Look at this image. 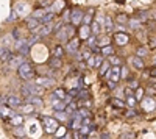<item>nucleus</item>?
I'll list each match as a JSON object with an SVG mask.
<instances>
[{
  "label": "nucleus",
  "mask_w": 156,
  "mask_h": 139,
  "mask_svg": "<svg viewBox=\"0 0 156 139\" xmlns=\"http://www.w3.org/2000/svg\"><path fill=\"white\" fill-rule=\"evenodd\" d=\"M56 139H69V136H64V137H56Z\"/></svg>",
  "instance_id": "0e129e2a"
},
{
  "label": "nucleus",
  "mask_w": 156,
  "mask_h": 139,
  "mask_svg": "<svg viewBox=\"0 0 156 139\" xmlns=\"http://www.w3.org/2000/svg\"><path fill=\"white\" fill-rule=\"evenodd\" d=\"M78 114H80L81 117H90V112H89V109L84 106V108H80L78 109Z\"/></svg>",
  "instance_id": "58836bf2"
},
{
  "label": "nucleus",
  "mask_w": 156,
  "mask_h": 139,
  "mask_svg": "<svg viewBox=\"0 0 156 139\" xmlns=\"http://www.w3.org/2000/svg\"><path fill=\"white\" fill-rule=\"evenodd\" d=\"M9 58H11V52L8 48H5V45H2V61L5 62V61H9Z\"/></svg>",
  "instance_id": "7c9ffc66"
},
{
  "label": "nucleus",
  "mask_w": 156,
  "mask_h": 139,
  "mask_svg": "<svg viewBox=\"0 0 156 139\" xmlns=\"http://www.w3.org/2000/svg\"><path fill=\"white\" fill-rule=\"evenodd\" d=\"M76 111H78V109H76V103H75V102H70V103H69V106L66 108V112H67L69 116H70V114H73V112H76Z\"/></svg>",
  "instance_id": "c9c22d12"
},
{
  "label": "nucleus",
  "mask_w": 156,
  "mask_h": 139,
  "mask_svg": "<svg viewBox=\"0 0 156 139\" xmlns=\"http://www.w3.org/2000/svg\"><path fill=\"white\" fill-rule=\"evenodd\" d=\"M109 70H111V62H109V59H108V61H103V64H101L100 69H98V75H100V77H105V75L109 73Z\"/></svg>",
  "instance_id": "f8f14e48"
},
{
  "label": "nucleus",
  "mask_w": 156,
  "mask_h": 139,
  "mask_svg": "<svg viewBox=\"0 0 156 139\" xmlns=\"http://www.w3.org/2000/svg\"><path fill=\"white\" fill-rule=\"evenodd\" d=\"M87 45L90 48H95V45H97V36H89L87 37Z\"/></svg>",
  "instance_id": "4c0bfd02"
},
{
  "label": "nucleus",
  "mask_w": 156,
  "mask_h": 139,
  "mask_svg": "<svg viewBox=\"0 0 156 139\" xmlns=\"http://www.w3.org/2000/svg\"><path fill=\"white\" fill-rule=\"evenodd\" d=\"M56 112V114H55V117L59 120V122H64V120H66L69 116H67V112H64V111H55Z\"/></svg>",
  "instance_id": "473e14b6"
},
{
  "label": "nucleus",
  "mask_w": 156,
  "mask_h": 139,
  "mask_svg": "<svg viewBox=\"0 0 156 139\" xmlns=\"http://www.w3.org/2000/svg\"><path fill=\"white\" fill-rule=\"evenodd\" d=\"M8 106L9 108H20L22 106V100L17 95H9L8 97Z\"/></svg>",
  "instance_id": "9b49d317"
},
{
  "label": "nucleus",
  "mask_w": 156,
  "mask_h": 139,
  "mask_svg": "<svg viewBox=\"0 0 156 139\" xmlns=\"http://www.w3.org/2000/svg\"><path fill=\"white\" fill-rule=\"evenodd\" d=\"M62 55H64V47H62V45H56V47L53 48V56L62 58Z\"/></svg>",
  "instance_id": "2f4dec72"
},
{
  "label": "nucleus",
  "mask_w": 156,
  "mask_h": 139,
  "mask_svg": "<svg viewBox=\"0 0 156 139\" xmlns=\"http://www.w3.org/2000/svg\"><path fill=\"white\" fill-rule=\"evenodd\" d=\"M51 108L53 111H64L67 106H66V100H59V98H53L51 100Z\"/></svg>",
  "instance_id": "9d476101"
},
{
  "label": "nucleus",
  "mask_w": 156,
  "mask_h": 139,
  "mask_svg": "<svg viewBox=\"0 0 156 139\" xmlns=\"http://www.w3.org/2000/svg\"><path fill=\"white\" fill-rule=\"evenodd\" d=\"M90 31H92L94 36H98L100 34V22L98 20H94L92 23H90Z\"/></svg>",
  "instance_id": "393cba45"
},
{
  "label": "nucleus",
  "mask_w": 156,
  "mask_h": 139,
  "mask_svg": "<svg viewBox=\"0 0 156 139\" xmlns=\"http://www.w3.org/2000/svg\"><path fill=\"white\" fill-rule=\"evenodd\" d=\"M100 47H105V45H109V37L108 36H100L98 37V42H97Z\"/></svg>",
  "instance_id": "f704fd0d"
},
{
  "label": "nucleus",
  "mask_w": 156,
  "mask_h": 139,
  "mask_svg": "<svg viewBox=\"0 0 156 139\" xmlns=\"http://www.w3.org/2000/svg\"><path fill=\"white\" fill-rule=\"evenodd\" d=\"M114 41H115L117 45H126L129 42V36L126 33H123V31H117L114 34Z\"/></svg>",
  "instance_id": "20e7f679"
},
{
  "label": "nucleus",
  "mask_w": 156,
  "mask_h": 139,
  "mask_svg": "<svg viewBox=\"0 0 156 139\" xmlns=\"http://www.w3.org/2000/svg\"><path fill=\"white\" fill-rule=\"evenodd\" d=\"M109 102H111V105H112V106H115V108H123V106L126 105V103L123 102V100H120V98H111Z\"/></svg>",
  "instance_id": "c85d7f7f"
},
{
  "label": "nucleus",
  "mask_w": 156,
  "mask_h": 139,
  "mask_svg": "<svg viewBox=\"0 0 156 139\" xmlns=\"http://www.w3.org/2000/svg\"><path fill=\"white\" fill-rule=\"evenodd\" d=\"M64 2H62V0H58V2H55V6H53V9H51V11H55V12H58L59 9H62L64 8V5H62Z\"/></svg>",
  "instance_id": "a19ab883"
},
{
  "label": "nucleus",
  "mask_w": 156,
  "mask_h": 139,
  "mask_svg": "<svg viewBox=\"0 0 156 139\" xmlns=\"http://www.w3.org/2000/svg\"><path fill=\"white\" fill-rule=\"evenodd\" d=\"M36 83H37V84H41V86H44V87H50V86H53V80H51V78H44V77L37 78V80H36Z\"/></svg>",
  "instance_id": "4be33fe9"
},
{
  "label": "nucleus",
  "mask_w": 156,
  "mask_h": 139,
  "mask_svg": "<svg viewBox=\"0 0 156 139\" xmlns=\"http://www.w3.org/2000/svg\"><path fill=\"white\" fill-rule=\"evenodd\" d=\"M126 116H128V117H131V116H136V112H134V111H129Z\"/></svg>",
  "instance_id": "680f3d73"
},
{
  "label": "nucleus",
  "mask_w": 156,
  "mask_h": 139,
  "mask_svg": "<svg viewBox=\"0 0 156 139\" xmlns=\"http://www.w3.org/2000/svg\"><path fill=\"white\" fill-rule=\"evenodd\" d=\"M83 19H84V14L80 11V9H73L72 11V16H70V23H73V25H80L81 22H83Z\"/></svg>",
  "instance_id": "0eeeda50"
},
{
  "label": "nucleus",
  "mask_w": 156,
  "mask_h": 139,
  "mask_svg": "<svg viewBox=\"0 0 156 139\" xmlns=\"http://www.w3.org/2000/svg\"><path fill=\"white\" fill-rule=\"evenodd\" d=\"M53 98H59V100H66L67 95H66V91L62 89V87H58V89L53 91V94H51V100Z\"/></svg>",
  "instance_id": "dca6fc26"
},
{
  "label": "nucleus",
  "mask_w": 156,
  "mask_h": 139,
  "mask_svg": "<svg viewBox=\"0 0 156 139\" xmlns=\"http://www.w3.org/2000/svg\"><path fill=\"white\" fill-rule=\"evenodd\" d=\"M17 72H19V77L22 80H30L34 75V69H33L31 64H28V62H23V64L17 69Z\"/></svg>",
  "instance_id": "f03ea898"
},
{
  "label": "nucleus",
  "mask_w": 156,
  "mask_h": 139,
  "mask_svg": "<svg viewBox=\"0 0 156 139\" xmlns=\"http://www.w3.org/2000/svg\"><path fill=\"white\" fill-rule=\"evenodd\" d=\"M17 16H19V14H17V12H16L14 9H12V11H11V16H9V20H11V22H12V20H16V19H17Z\"/></svg>",
  "instance_id": "603ef678"
},
{
  "label": "nucleus",
  "mask_w": 156,
  "mask_h": 139,
  "mask_svg": "<svg viewBox=\"0 0 156 139\" xmlns=\"http://www.w3.org/2000/svg\"><path fill=\"white\" fill-rule=\"evenodd\" d=\"M33 34H39V36H47L51 33V23H42L41 27H37L36 30L31 31Z\"/></svg>",
  "instance_id": "423d86ee"
},
{
  "label": "nucleus",
  "mask_w": 156,
  "mask_h": 139,
  "mask_svg": "<svg viewBox=\"0 0 156 139\" xmlns=\"http://www.w3.org/2000/svg\"><path fill=\"white\" fill-rule=\"evenodd\" d=\"M42 125H44L45 133L51 134V133L58 131V128H59V120H58V119H53V117H48V116H44V117H42Z\"/></svg>",
  "instance_id": "f257e3e1"
},
{
  "label": "nucleus",
  "mask_w": 156,
  "mask_h": 139,
  "mask_svg": "<svg viewBox=\"0 0 156 139\" xmlns=\"http://www.w3.org/2000/svg\"><path fill=\"white\" fill-rule=\"evenodd\" d=\"M153 62H154V64H156V55H154V58H153Z\"/></svg>",
  "instance_id": "69168bd1"
},
{
  "label": "nucleus",
  "mask_w": 156,
  "mask_h": 139,
  "mask_svg": "<svg viewBox=\"0 0 156 139\" xmlns=\"http://www.w3.org/2000/svg\"><path fill=\"white\" fill-rule=\"evenodd\" d=\"M14 11L17 12L19 16L25 14V12H27V3H25V2H17L16 6H14Z\"/></svg>",
  "instance_id": "6ab92c4d"
},
{
  "label": "nucleus",
  "mask_w": 156,
  "mask_h": 139,
  "mask_svg": "<svg viewBox=\"0 0 156 139\" xmlns=\"http://www.w3.org/2000/svg\"><path fill=\"white\" fill-rule=\"evenodd\" d=\"M95 61H97V56H90L87 59V66L89 67H95Z\"/></svg>",
  "instance_id": "de8ad7c7"
},
{
  "label": "nucleus",
  "mask_w": 156,
  "mask_h": 139,
  "mask_svg": "<svg viewBox=\"0 0 156 139\" xmlns=\"http://www.w3.org/2000/svg\"><path fill=\"white\" fill-rule=\"evenodd\" d=\"M94 20H92V16L90 14H84V19H83V23H86V25H90Z\"/></svg>",
  "instance_id": "49530a36"
},
{
  "label": "nucleus",
  "mask_w": 156,
  "mask_h": 139,
  "mask_svg": "<svg viewBox=\"0 0 156 139\" xmlns=\"http://www.w3.org/2000/svg\"><path fill=\"white\" fill-rule=\"evenodd\" d=\"M22 122H23V117L20 114H14V116L11 117V123L16 125V127H17V125H22Z\"/></svg>",
  "instance_id": "c756f323"
},
{
  "label": "nucleus",
  "mask_w": 156,
  "mask_h": 139,
  "mask_svg": "<svg viewBox=\"0 0 156 139\" xmlns=\"http://www.w3.org/2000/svg\"><path fill=\"white\" fill-rule=\"evenodd\" d=\"M128 86L131 87V89H137V86H139V83H137V80H129Z\"/></svg>",
  "instance_id": "8fccbe9b"
},
{
  "label": "nucleus",
  "mask_w": 156,
  "mask_h": 139,
  "mask_svg": "<svg viewBox=\"0 0 156 139\" xmlns=\"http://www.w3.org/2000/svg\"><path fill=\"white\" fill-rule=\"evenodd\" d=\"M136 102H137V98L136 97H133V95H129V97H126V106H129V108H134L136 106Z\"/></svg>",
  "instance_id": "72a5a7b5"
},
{
  "label": "nucleus",
  "mask_w": 156,
  "mask_h": 139,
  "mask_svg": "<svg viewBox=\"0 0 156 139\" xmlns=\"http://www.w3.org/2000/svg\"><path fill=\"white\" fill-rule=\"evenodd\" d=\"M136 55L140 56V58H144V56L147 55V48H145V47H139V48L136 50Z\"/></svg>",
  "instance_id": "ea45409f"
},
{
  "label": "nucleus",
  "mask_w": 156,
  "mask_h": 139,
  "mask_svg": "<svg viewBox=\"0 0 156 139\" xmlns=\"http://www.w3.org/2000/svg\"><path fill=\"white\" fill-rule=\"evenodd\" d=\"M48 66L51 67V69H55V70H58V69H61L62 67V61H61V58H58V56H53L50 59V62H48Z\"/></svg>",
  "instance_id": "f3484780"
},
{
  "label": "nucleus",
  "mask_w": 156,
  "mask_h": 139,
  "mask_svg": "<svg viewBox=\"0 0 156 139\" xmlns=\"http://www.w3.org/2000/svg\"><path fill=\"white\" fill-rule=\"evenodd\" d=\"M128 25L131 27V30H139L140 28V20L136 19V17H131V19L128 20Z\"/></svg>",
  "instance_id": "5701e85b"
},
{
  "label": "nucleus",
  "mask_w": 156,
  "mask_h": 139,
  "mask_svg": "<svg viewBox=\"0 0 156 139\" xmlns=\"http://www.w3.org/2000/svg\"><path fill=\"white\" fill-rule=\"evenodd\" d=\"M134 97H136L137 100H142V98H144V91L137 87V89H136V94H134Z\"/></svg>",
  "instance_id": "09e8293b"
},
{
  "label": "nucleus",
  "mask_w": 156,
  "mask_h": 139,
  "mask_svg": "<svg viewBox=\"0 0 156 139\" xmlns=\"http://www.w3.org/2000/svg\"><path fill=\"white\" fill-rule=\"evenodd\" d=\"M27 102L31 103V105H34V106H41L42 105V100H41V97H39V95H28L27 97Z\"/></svg>",
  "instance_id": "412c9836"
},
{
  "label": "nucleus",
  "mask_w": 156,
  "mask_h": 139,
  "mask_svg": "<svg viewBox=\"0 0 156 139\" xmlns=\"http://www.w3.org/2000/svg\"><path fill=\"white\" fill-rule=\"evenodd\" d=\"M156 108V102L151 97H144L142 98V109L144 111H153Z\"/></svg>",
  "instance_id": "6e6552de"
},
{
  "label": "nucleus",
  "mask_w": 156,
  "mask_h": 139,
  "mask_svg": "<svg viewBox=\"0 0 156 139\" xmlns=\"http://www.w3.org/2000/svg\"><path fill=\"white\" fill-rule=\"evenodd\" d=\"M90 56H92V55H90V52H89V50H86V52L83 53V56H81V59H86V61H87Z\"/></svg>",
  "instance_id": "864d4df0"
},
{
  "label": "nucleus",
  "mask_w": 156,
  "mask_h": 139,
  "mask_svg": "<svg viewBox=\"0 0 156 139\" xmlns=\"http://www.w3.org/2000/svg\"><path fill=\"white\" fill-rule=\"evenodd\" d=\"M12 36L16 37V41H19V37H20V33H19V30H17V28H14V31H12Z\"/></svg>",
  "instance_id": "6e6d98bb"
},
{
  "label": "nucleus",
  "mask_w": 156,
  "mask_h": 139,
  "mask_svg": "<svg viewBox=\"0 0 156 139\" xmlns=\"http://www.w3.org/2000/svg\"><path fill=\"white\" fill-rule=\"evenodd\" d=\"M131 62H133V66H134L137 70H142V69L145 67V66H144V59H142L140 56H137V55L131 58Z\"/></svg>",
  "instance_id": "a211bd4d"
},
{
  "label": "nucleus",
  "mask_w": 156,
  "mask_h": 139,
  "mask_svg": "<svg viewBox=\"0 0 156 139\" xmlns=\"http://www.w3.org/2000/svg\"><path fill=\"white\" fill-rule=\"evenodd\" d=\"M51 3H55V0H44V2H42V8H50Z\"/></svg>",
  "instance_id": "3c124183"
},
{
  "label": "nucleus",
  "mask_w": 156,
  "mask_h": 139,
  "mask_svg": "<svg viewBox=\"0 0 156 139\" xmlns=\"http://www.w3.org/2000/svg\"><path fill=\"white\" fill-rule=\"evenodd\" d=\"M150 73L153 75V77H156V67H154V69H151V72H150Z\"/></svg>",
  "instance_id": "e2e57ef3"
},
{
  "label": "nucleus",
  "mask_w": 156,
  "mask_h": 139,
  "mask_svg": "<svg viewBox=\"0 0 156 139\" xmlns=\"http://www.w3.org/2000/svg\"><path fill=\"white\" fill-rule=\"evenodd\" d=\"M120 139H133V133H125L120 136Z\"/></svg>",
  "instance_id": "5fc2aeb1"
},
{
  "label": "nucleus",
  "mask_w": 156,
  "mask_h": 139,
  "mask_svg": "<svg viewBox=\"0 0 156 139\" xmlns=\"http://www.w3.org/2000/svg\"><path fill=\"white\" fill-rule=\"evenodd\" d=\"M23 64V55H14V56H11L9 61H8V66L12 67V69H19L20 66Z\"/></svg>",
  "instance_id": "39448f33"
},
{
  "label": "nucleus",
  "mask_w": 156,
  "mask_h": 139,
  "mask_svg": "<svg viewBox=\"0 0 156 139\" xmlns=\"http://www.w3.org/2000/svg\"><path fill=\"white\" fill-rule=\"evenodd\" d=\"M103 27H105V31H106V33H111V31L114 30V25H112L111 17L105 16V19H103Z\"/></svg>",
  "instance_id": "aec40b11"
},
{
  "label": "nucleus",
  "mask_w": 156,
  "mask_h": 139,
  "mask_svg": "<svg viewBox=\"0 0 156 139\" xmlns=\"http://www.w3.org/2000/svg\"><path fill=\"white\" fill-rule=\"evenodd\" d=\"M78 98H81V100H84V98H87V94H86V91H81L80 94H78Z\"/></svg>",
  "instance_id": "bf43d9fd"
},
{
  "label": "nucleus",
  "mask_w": 156,
  "mask_h": 139,
  "mask_svg": "<svg viewBox=\"0 0 156 139\" xmlns=\"http://www.w3.org/2000/svg\"><path fill=\"white\" fill-rule=\"evenodd\" d=\"M90 25H86V23H83L81 25V28H80V37L81 39H87V37L90 36Z\"/></svg>",
  "instance_id": "2eb2a0df"
},
{
  "label": "nucleus",
  "mask_w": 156,
  "mask_h": 139,
  "mask_svg": "<svg viewBox=\"0 0 156 139\" xmlns=\"http://www.w3.org/2000/svg\"><path fill=\"white\" fill-rule=\"evenodd\" d=\"M45 14H47V12H45V9H44V8L36 9V11H33V12H31V16H33V17H36V19H39V20H41Z\"/></svg>",
  "instance_id": "cd10ccee"
},
{
  "label": "nucleus",
  "mask_w": 156,
  "mask_h": 139,
  "mask_svg": "<svg viewBox=\"0 0 156 139\" xmlns=\"http://www.w3.org/2000/svg\"><path fill=\"white\" fill-rule=\"evenodd\" d=\"M150 47H151V48L156 47V39H153V37H150Z\"/></svg>",
  "instance_id": "052dcab7"
},
{
  "label": "nucleus",
  "mask_w": 156,
  "mask_h": 139,
  "mask_svg": "<svg viewBox=\"0 0 156 139\" xmlns=\"http://www.w3.org/2000/svg\"><path fill=\"white\" fill-rule=\"evenodd\" d=\"M109 62H111V64H114V66H119V64H120V58L111 55V56H109Z\"/></svg>",
  "instance_id": "c03bdc74"
},
{
  "label": "nucleus",
  "mask_w": 156,
  "mask_h": 139,
  "mask_svg": "<svg viewBox=\"0 0 156 139\" xmlns=\"http://www.w3.org/2000/svg\"><path fill=\"white\" fill-rule=\"evenodd\" d=\"M100 53L105 55V56H111V55H114V48L111 45H105V47L100 48Z\"/></svg>",
  "instance_id": "a878e982"
},
{
  "label": "nucleus",
  "mask_w": 156,
  "mask_h": 139,
  "mask_svg": "<svg viewBox=\"0 0 156 139\" xmlns=\"http://www.w3.org/2000/svg\"><path fill=\"white\" fill-rule=\"evenodd\" d=\"M70 16H72V11H67V9H66V11H64V16H62V22L67 23V22L70 20Z\"/></svg>",
  "instance_id": "37998d69"
},
{
  "label": "nucleus",
  "mask_w": 156,
  "mask_h": 139,
  "mask_svg": "<svg viewBox=\"0 0 156 139\" xmlns=\"http://www.w3.org/2000/svg\"><path fill=\"white\" fill-rule=\"evenodd\" d=\"M41 25H42V23H41V20H39V19H36V17H33V16H31L28 20H27V27L30 28V31L36 30L37 27H41Z\"/></svg>",
  "instance_id": "ddd939ff"
},
{
  "label": "nucleus",
  "mask_w": 156,
  "mask_h": 139,
  "mask_svg": "<svg viewBox=\"0 0 156 139\" xmlns=\"http://www.w3.org/2000/svg\"><path fill=\"white\" fill-rule=\"evenodd\" d=\"M56 37L59 41H69V34H67V30H66V23L56 31Z\"/></svg>",
  "instance_id": "4468645a"
},
{
  "label": "nucleus",
  "mask_w": 156,
  "mask_h": 139,
  "mask_svg": "<svg viewBox=\"0 0 156 139\" xmlns=\"http://www.w3.org/2000/svg\"><path fill=\"white\" fill-rule=\"evenodd\" d=\"M78 47H80V41H78V39H69V42H67V45H66L67 52H69L70 55H76Z\"/></svg>",
  "instance_id": "1a4fd4ad"
},
{
  "label": "nucleus",
  "mask_w": 156,
  "mask_h": 139,
  "mask_svg": "<svg viewBox=\"0 0 156 139\" xmlns=\"http://www.w3.org/2000/svg\"><path fill=\"white\" fill-rule=\"evenodd\" d=\"M14 134H16V136H19V137H23V134H25V133H23V130H22L20 125H17V127L14 128Z\"/></svg>",
  "instance_id": "a18cd8bd"
},
{
  "label": "nucleus",
  "mask_w": 156,
  "mask_h": 139,
  "mask_svg": "<svg viewBox=\"0 0 156 139\" xmlns=\"http://www.w3.org/2000/svg\"><path fill=\"white\" fill-rule=\"evenodd\" d=\"M147 94H148V95H153V94H156V89L150 86V87H147Z\"/></svg>",
  "instance_id": "4d7b16f0"
},
{
  "label": "nucleus",
  "mask_w": 156,
  "mask_h": 139,
  "mask_svg": "<svg viewBox=\"0 0 156 139\" xmlns=\"http://www.w3.org/2000/svg\"><path fill=\"white\" fill-rule=\"evenodd\" d=\"M53 17H55V11H51V9H50L47 14L41 19V23H50L51 20H53Z\"/></svg>",
  "instance_id": "b1692460"
},
{
  "label": "nucleus",
  "mask_w": 156,
  "mask_h": 139,
  "mask_svg": "<svg viewBox=\"0 0 156 139\" xmlns=\"http://www.w3.org/2000/svg\"><path fill=\"white\" fill-rule=\"evenodd\" d=\"M0 111H2V117H3V119H6V117H12V116H14V114H12V111H11V109H8L5 105L0 106Z\"/></svg>",
  "instance_id": "bb28decb"
},
{
  "label": "nucleus",
  "mask_w": 156,
  "mask_h": 139,
  "mask_svg": "<svg viewBox=\"0 0 156 139\" xmlns=\"http://www.w3.org/2000/svg\"><path fill=\"white\" fill-rule=\"evenodd\" d=\"M106 77H108V80H111L114 83H119L120 78H122V67H119V66L111 67V70H109V73L106 75Z\"/></svg>",
  "instance_id": "7ed1b4c3"
},
{
  "label": "nucleus",
  "mask_w": 156,
  "mask_h": 139,
  "mask_svg": "<svg viewBox=\"0 0 156 139\" xmlns=\"http://www.w3.org/2000/svg\"><path fill=\"white\" fill-rule=\"evenodd\" d=\"M115 22L123 25V23H126V22H128V19H126V16H125V14H119V16H117V19H115Z\"/></svg>",
  "instance_id": "79ce46f5"
},
{
  "label": "nucleus",
  "mask_w": 156,
  "mask_h": 139,
  "mask_svg": "<svg viewBox=\"0 0 156 139\" xmlns=\"http://www.w3.org/2000/svg\"><path fill=\"white\" fill-rule=\"evenodd\" d=\"M19 109H20L22 112H31V111L34 109V105H31V103H28V102H27V105H22Z\"/></svg>",
  "instance_id": "e433bc0d"
},
{
  "label": "nucleus",
  "mask_w": 156,
  "mask_h": 139,
  "mask_svg": "<svg viewBox=\"0 0 156 139\" xmlns=\"http://www.w3.org/2000/svg\"><path fill=\"white\" fill-rule=\"evenodd\" d=\"M125 95H126V97H129V95H133V89H131V87H129V86H128L126 89H125Z\"/></svg>",
  "instance_id": "13d9d810"
}]
</instances>
